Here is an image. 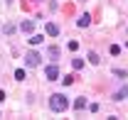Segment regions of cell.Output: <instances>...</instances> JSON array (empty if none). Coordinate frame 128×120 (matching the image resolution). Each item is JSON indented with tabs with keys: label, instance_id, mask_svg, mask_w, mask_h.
<instances>
[{
	"label": "cell",
	"instance_id": "1",
	"mask_svg": "<svg viewBox=\"0 0 128 120\" xmlns=\"http://www.w3.org/2000/svg\"><path fill=\"white\" fill-rule=\"evenodd\" d=\"M49 108H52L54 113H64V110L69 108V101H66V96H64V93H54V96L49 98Z\"/></svg>",
	"mask_w": 128,
	"mask_h": 120
},
{
	"label": "cell",
	"instance_id": "2",
	"mask_svg": "<svg viewBox=\"0 0 128 120\" xmlns=\"http://www.w3.org/2000/svg\"><path fill=\"white\" fill-rule=\"evenodd\" d=\"M44 76H47L49 81H57V78H59V66H57V64H49L47 69H44Z\"/></svg>",
	"mask_w": 128,
	"mask_h": 120
},
{
	"label": "cell",
	"instance_id": "3",
	"mask_svg": "<svg viewBox=\"0 0 128 120\" xmlns=\"http://www.w3.org/2000/svg\"><path fill=\"white\" fill-rule=\"evenodd\" d=\"M40 61H42V57H40L37 52H27V57H25V64H27V66H37Z\"/></svg>",
	"mask_w": 128,
	"mask_h": 120
},
{
	"label": "cell",
	"instance_id": "4",
	"mask_svg": "<svg viewBox=\"0 0 128 120\" xmlns=\"http://www.w3.org/2000/svg\"><path fill=\"white\" fill-rule=\"evenodd\" d=\"M76 22H79V27H89V25H91V15H89V12H84Z\"/></svg>",
	"mask_w": 128,
	"mask_h": 120
},
{
	"label": "cell",
	"instance_id": "5",
	"mask_svg": "<svg viewBox=\"0 0 128 120\" xmlns=\"http://www.w3.org/2000/svg\"><path fill=\"white\" fill-rule=\"evenodd\" d=\"M20 30H22V32H32V30H34V20H25V22L20 25Z\"/></svg>",
	"mask_w": 128,
	"mask_h": 120
},
{
	"label": "cell",
	"instance_id": "6",
	"mask_svg": "<svg viewBox=\"0 0 128 120\" xmlns=\"http://www.w3.org/2000/svg\"><path fill=\"white\" fill-rule=\"evenodd\" d=\"M47 34L49 37H57V34H59V27H57L54 22H47Z\"/></svg>",
	"mask_w": 128,
	"mask_h": 120
},
{
	"label": "cell",
	"instance_id": "7",
	"mask_svg": "<svg viewBox=\"0 0 128 120\" xmlns=\"http://www.w3.org/2000/svg\"><path fill=\"white\" fill-rule=\"evenodd\" d=\"M126 96H128V88L123 86V88H118V91H116V96H113V98H116V101H123Z\"/></svg>",
	"mask_w": 128,
	"mask_h": 120
},
{
	"label": "cell",
	"instance_id": "8",
	"mask_svg": "<svg viewBox=\"0 0 128 120\" xmlns=\"http://www.w3.org/2000/svg\"><path fill=\"white\" fill-rule=\"evenodd\" d=\"M27 42H30V44H42V42H44V37H42V34H32Z\"/></svg>",
	"mask_w": 128,
	"mask_h": 120
},
{
	"label": "cell",
	"instance_id": "9",
	"mask_svg": "<svg viewBox=\"0 0 128 120\" xmlns=\"http://www.w3.org/2000/svg\"><path fill=\"white\" fill-rule=\"evenodd\" d=\"M81 108H86V98H76L74 101V110H81Z\"/></svg>",
	"mask_w": 128,
	"mask_h": 120
},
{
	"label": "cell",
	"instance_id": "10",
	"mask_svg": "<svg viewBox=\"0 0 128 120\" xmlns=\"http://www.w3.org/2000/svg\"><path fill=\"white\" fill-rule=\"evenodd\" d=\"M89 61H91V64H94V66H98V54H96V52H89Z\"/></svg>",
	"mask_w": 128,
	"mask_h": 120
},
{
	"label": "cell",
	"instance_id": "11",
	"mask_svg": "<svg viewBox=\"0 0 128 120\" xmlns=\"http://www.w3.org/2000/svg\"><path fill=\"white\" fill-rule=\"evenodd\" d=\"M49 57H54V59H59V47H49Z\"/></svg>",
	"mask_w": 128,
	"mask_h": 120
},
{
	"label": "cell",
	"instance_id": "12",
	"mask_svg": "<svg viewBox=\"0 0 128 120\" xmlns=\"http://www.w3.org/2000/svg\"><path fill=\"white\" fill-rule=\"evenodd\" d=\"M72 66H74V69H76V71H79L81 66H84V61H81V59H74V61H72Z\"/></svg>",
	"mask_w": 128,
	"mask_h": 120
},
{
	"label": "cell",
	"instance_id": "13",
	"mask_svg": "<svg viewBox=\"0 0 128 120\" xmlns=\"http://www.w3.org/2000/svg\"><path fill=\"white\" fill-rule=\"evenodd\" d=\"M15 78H17V81H25V71H22V69H17V71H15Z\"/></svg>",
	"mask_w": 128,
	"mask_h": 120
},
{
	"label": "cell",
	"instance_id": "14",
	"mask_svg": "<svg viewBox=\"0 0 128 120\" xmlns=\"http://www.w3.org/2000/svg\"><path fill=\"white\" fill-rule=\"evenodd\" d=\"M62 81H64V86H72V83H74V76H64Z\"/></svg>",
	"mask_w": 128,
	"mask_h": 120
},
{
	"label": "cell",
	"instance_id": "15",
	"mask_svg": "<svg viewBox=\"0 0 128 120\" xmlns=\"http://www.w3.org/2000/svg\"><path fill=\"white\" fill-rule=\"evenodd\" d=\"M113 74L118 76V78H123V76H126V71H123V69H113Z\"/></svg>",
	"mask_w": 128,
	"mask_h": 120
},
{
	"label": "cell",
	"instance_id": "16",
	"mask_svg": "<svg viewBox=\"0 0 128 120\" xmlns=\"http://www.w3.org/2000/svg\"><path fill=\"white\" fill-rule=\"evenodd\" d=\"M118 52H121V47H118V44H111V54H113V57H116Z\"/></svg>",
	"mask_w": 128,
	"mask_h": 120
},
{
	"label": "cell",
	"instance_id": "17",
	"mask_svg": "<svg viewBox=\"0 0 128 120\" xmlns=\"http://www.w3.org/2000/svg\"><path fill=\"white\" fill-rule=\"evenodd\" d=\"M0 101H5V91H0Z\"/></svg>",
	"mask_w": 128,
	"mask_h": 120
}]
</instances>
